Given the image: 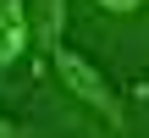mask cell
<instances>
[{
  "mask_svg": "<svg viewBox=\"0 0 149 138\" xmlns=\"http://www.w3.org/2000/svg\"><path fill=\"white\" fill-rule=\"evenodd\" d=\"M33 44V6L28 0H0V72H11Z\"/></svg>",
  "mask_w": 149,
  "mask_h": 138,
  "instance_id": "2",
  "label": "cell"
},
{
  "mask_svg": "<svg viewBox=\"0 0 149 138\" xmlns=\"http://www.w3.org/2000/svg\"><path fill=\"white\" fill-rule=\"evenodd\" d=\"M138 94H149V77H144V83H138Z\"/></svg>",
  "mask_w": 149,
  "mask_h": 138,
  "instance_id": "6",
  "label": "cell"
},
{
  "mask_svg": "<svg viewBox=\"0 0 149 138\" xmlns=\"http://www.w3.org/2000/svg\"><path fill=\"white\" fill-rule=\"evenodd\" d=\"M50 66H55V77H61V89H66L83 111H94L111 133H122V127H127V105H122V94L111 89V77H105V72L77 50V44H66V39H61V44L50 50Z\"/></svg>",
  "mask_w": 149,
  "mask_h": 138,
  "instance_id": "1",
  "label": "cell"
},
{
  "mask_svg": "<svg viewBox=\"0 0 149 138\" xmlns=\"http://www.w3.org/2000/svg\"><path fill=\"white\" fill-rule=\"evenodd\" d=\"M100 11H111V17H138L144 11V0H94Z\"/></svg>",
  "mask_w": 149,
  "mask_h": 138,
  "instance_id": "4",
  "label": "cell"
},
{
  "mask_svg": "<svg viewBox=\"0 0 149 138\" xmlns=\"http://www.w3.org/2000/svg\"><path fill=\"white\" fill-rule=\"evenodd\" d=\"M33 6V50L50 61V50L66 39V0H28Z\"/></svg>",
  "mask_w": 149,
  "mask_h": 138,
  "instance_id": "3",
  "label": "cell"
},
{
  "mask_svg": "<svg viewBox=\"0 0 149 138\" xmlns=\"http://www.w3.org/2000/svg\"><path fill=\"white\" fill-rule=\"evenodd\" d=\"M22 133V122H17V116H6V111H0V138H17Z\"/></svg>",
  "mask_w": 149,
  "mask_h": 138,
  "instance_id": "5",
  "label": "cell"
}]
</instances>
